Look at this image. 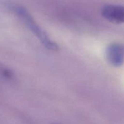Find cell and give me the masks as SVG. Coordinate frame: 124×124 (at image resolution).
I'll use <instances>...</instances> for the list:
<instances>
[{
	"instance_id": "cell-2",
	"label": "cell",
	"mask_w": 124,
	"mask_h": 124,
	"mask_svg": "<svg viewBox=\"0 0 124 124\" xmlns=\"http://www.w3.org/2000/svg\"><path fill=\"white\" fill-rule=\"evenodd\" d=\"M105 56L107 61L114 67H121L124 64V43L115 42L109 45Z\"/></svg>"
},
{
	"instance_id": "cell-1",
	"label": "cell",
	"mask_w": 124,
	"mask_h": 124,
	"mask_svg": "<svg viewBox=\"0 0 124 124\" xmlns=\"http://www.w3.org/2000/svg\"><path fill=\"white\" fill-rule=\"evenodd\" d=\"M15 10L18 16L20 17L21 19L25 23V25L36 35V37L46 48L53 51H58L59 50V47L58 45L55 42L52 41L46 33L36 24L26 8L23 6H18L15 8Z\"/></svg>"
},
{
	"instance_id": "cell-3",
	"label": "cell",
	"mask_w": 124,
	"mask_h": 124,
	"mask_svg": "<svg viewBox=\"0 0 124 124\" xmlns=\"http://www.w3.org/2000/svg\"><path fill=\"white\" fill-rule=\"evenodd\" d=\"M102 15L108 20L115 24L124 23V6L107 4L102 9Z\"/></svg>"
}]
</instances>
